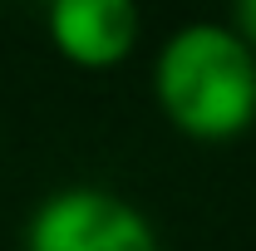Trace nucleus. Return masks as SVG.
I'll return each mask as SVG.
<instances>
[{
  "instance_id": "obj_4",
  "label": "nucleus",
  "mask_w": 256,
  "mask_h": 251,
  "mask_svg": "<svg viewBox=\"0 0 256 251\" xmlns=\"http://www.w3.org/2000/svg\"><path fill=\"white\" fill-rule=\"evenodd\" d=\"M226 25H232L236 40L256 54V0H236V5H232V15H226Z\"/></svg>"
},
{
  "instance_id": "obj_1",
  "label": "nucleus",
  "mask_w": 256,
  "mask_h": 251,
  "mask_svg": "<svg viewBox=\"0 0 256 251\" xmlns=\"http://www.w3.org/2000/svg\"><path fill=\"white\" fill-rule=\"evenodd\" d=\"M158 114L192 143H232L256 124V54L226 20H188L153 60Z\"/></svg>"
},
{
  "instance_id": "obj_2",
  "label": "nucleus",
  "mask_w": 256,
  "mask_h": 251,
  "mask_svg": "<svg viewBox=\"0 0 256 251\" xmlns=\"http://www.w3.org/2000/svg\"><path fill=\"white\" fill-rule=\"evenodd\" d=\"M20 251H162L158 226L138 202L124 192L98 188V182H69L40 197L25 232Z\"/></svg>"
},
{
  "instance_id": "obj_3",
  "label": "nucleus",
  "mask_w": 256,
  "mask_h": 251,
  "mask_svg": "<svg viewBox=\"0 0 256 251\" xmlns=\"http://www.w3.org/2000/svg\"><path fill=\"white\" fill-rule=\"evenodd\" d=\"M44 34L74 69H118L138 50L143 15L133 0H54L44 10Z\"/></svg>"
}]
</instances>
